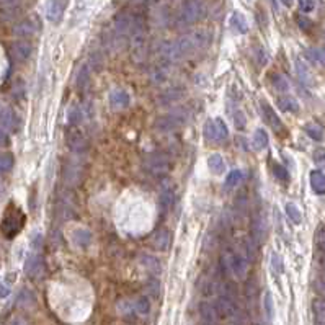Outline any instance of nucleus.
Returning a JSON list of instances; mask_svg holds the SVG:
<instances>
[{
	"mask_svg": "<svg viewBox=\"0 0 325 325\" xmlns=\"http://www.w3.org/2000/svg\"><path fill=\"white\" fill-rule=\"evenodd\" d=\"M261 110H263V115H265V119L268 121L271 129L276 131V133H279L281 129H283V123H281L279 116L275 113V110L271 108V106L266 103V101H261Z\"/></svg>",
	"mask_w": 325,
	"mask_h": 325,
	"instance_id": "nucleus-18",
	"label": "nucleus"
},
{
	"mask_svg": "<svg viewBox=\"0 0 325 325\" xmlns=\"http://www.w3.org/2000/svg\"><path fill=\"white\" fill-rule=\"evenodd\" d=\"M214 124H216V142H224V140L227 139V136H229V131H227L224 119L216 118Z\"/></svg>",
	"mask_w": 325,
	"mask_h": 325,
	"instance_id": "nucleus-35",
	"label": "nucleus"
},
{
	"mask_svg": "<svg viewBox=\"0 0 325 325\" xmlns=\"http://www.w3.org/2000/svg\"><path fill=\"white\" fill-rule=\"evenodd\" d=\"M312 317L314 325H325V299L312 301Z\"/></svg>",
	"mask_w": 325,
	"mask_h": 325,
	"instance_id": "nucleus-22",
	"label": "nucleus"
},
{
	"mask_svg": "<svg viewBox=\"0 0 325 325\" xmlns=\"http://www.w3.org/2000/svg\"><path fill=\"white\" fill-rule=\"evenodd\" d=\"M8 142V138H7V133L5 131L0 129V145H5Z\"/></svg>",
	"mask_w": 325,
	"mask_h": 325,
	"instance_id": "nucleus-58",
	"label": "nucleus"
},
{
	"mask_svg": "<svg viewBox=\"0 0 325 325\" xmlns=\"http://www.w3.org/2000/svg\"><path fill=\"white\" fill-rule=\"evenodd\" d=\"M278 106L283 111H286V113H298L299 111L298 101H296V98H293V96H281L278 100Z\"/></svg>",
	"mask_w": 325,
	"mask_h": 325,
	"instance_id": "nucleus-27",
	"label": "nucleus"
},
{
	"mask_svg": "<svg viewBox=\"0 0 325 325\" xmlns=\"http://www.w3.org/2000/svg\"><path fill=\"white\" fill-rule=\"evenodd\" d=\"M284 211H286V216L289 217V221L293 222V224L299 226L301 222H302V214H301L299 208L294 205V203H288V205L284 206Z\"/></svg>",
	"mask_w": 325,
	"mask_h": 325,
	"instance_id": "nucleus-30",
	"label": "nucleus"
},
{
	"mask_svg": "<svg viewBox=\"0 0 325 325\" xmlns=\"http://www.w3.org/2000/svg\"><path fill=\"white\" fill-rule=\"evenodd\" d=\"M110 105L116 110L126 108L129 105V93L123 89H116L110 95Z\"/></svg>",
	"mask_w": 325,
	"mask_h": 325,
	"instance_id": "nucleus-20",
	"label": "nucleus"
},
{
	"mask_svg": "<svg viewBox=\"0 0 325 325\" xmlns=\"http://www.w3.org/2000/svg\"><path fill=\"white\" fill-rule=\"evenodd\" d=\"M273 173H275V177L278 178V180H281V182H288L289 180V173H288V170H286L283 165H278V163H275V165H273Z\"/></svg>",
	"mask_w": 325,
	"mask_h": 325,
	"instance_id": "nucleus-47",
	"label": "nucleus"
},
{
	"mask_svg": "<svg viewBox=\"0 0 325 325\" xmlns=\"http://www.w3.org/2000/svg\"><path fill=\"white\" fill-rule=\"evenodd\" d=\"M8 325H30L28 324V320L25 317H22V315H17V317H13L10 320V324Z\"/></svg>",
	"mask_w": 325,
	"mask_h": 325,
	"instance_id": "nucleus-53",
	"label": "nucleus"
},
{
	"mask_svg": "<svg viewBox=\"0 0 325 325\" xmlns=\"http://www.w3.org/2000/svg\"><path fill=\"white\" fill-rule=\"evenodd\" d=\"M242 249H244V255L245 258H247V261L249 263H252V261L255 260V250H256V245L252 242V239L250 240H245V242H242Z\"/></svg>",
	"mask_w": 325,
	"mask_h": 325,
	"instance_id": "nucleus-39",
	"label": "nucleus"
},
{
	"mask_svg": "<svg viewBox=\"0 0 325 325\" xmlns=\"http://www.w3.org/2000/svg\"><path fill=\"white\" fill-rule=\"evenodd\" d=\"M173 201H175V195H173V191L170 190V188H167V190H163L162 193H160L159 203H160V208H162L163 211L170 209Z\"/></svg>",
	"mask_w": 325,
	"mask_h": 325,
	"instance_id": "nucleus-32",
	"label": "nucleus"
},
{
	"mask_svg": "<svg viewBox=\"0 0 325 325\" xmlns=\"http://www.w3.org/2000/svg\"><path fill=\"white\" fill-rule=\"evenodd\" d=\"M142 168L149 175H165L172 168V160L165 152H149L142 159Z\"/></svg>",
	"mask_w": 325,
	"mask_h": 325,
	"instance_id": "nucleus-2",
	"label": "nucleus"
},
{
	"mask_svg": "<svg viewBox=\"0 0 325 325\" xmlns=\"http://www.w3.org/2000/svg\"><path fill=\"white\" fill-rule=\"evenodd\" d=\"M304 131H305V134L314 140H322L324 139V131L320 129L317 124H305Z\"/></svg>",
	"mask_w": 325,
	"mask_h": 325,
	"instance_id": "nucleus-41",
	"label": "nucleus"
},
{
	"mask_svg": "<svg viewBox=\"0 0 325 325\" xmlns=\"http://www.w3.org/2000/svg\"><path fill=\"white\" fill-rule=\"evenodd\" d=\"M315 245L319 254H325V226H319L315 231Z\"/></svg>",
	"mask_w": 325,
	"mask_h": 325,
	"instance_id": "nucleus-40",
	"label": "nucleus"
},
{
	"mask_svg": "<svg viewBox=\"0 0 325 325\" xmlns=\"http://www.w3.org/2000/svg\"><path fill=\"white\" fill-rule=\"evenodd\" d=\"M314 160L317 163H325V150H317L314 154Z\"/></svg>",
	"mask_w": 325,
	"mask_h": 325,
	"instance_id": "nucleus-55",
	"label": "nucleus"
},
{
	"mask_svg": "<svg viewBox=\"0 0 325 325\" xmlns=\"http://www.w3.org/2000/svg\"><path fill=\"white\" fill-rule=\"evenodd\" d=\"M298 23H299V26L302 28V30H305V31H307L309 28H310V23H309V20H305L304 17H299V18H298Z\"/></svg>",
	"mask_w": 325,
	"mask_h": 325,
	"instance_id": "nucleus-57",
	"label": "nucleus"
},
{
	"mask_svg": "<svg viewBox=\"0 0 325 325\" xmlns=\"http://www.w3.org/2000/svg\"><path fill=\"white\" fill-rule=\"evenodd\" d=\"M203 134H205V139L209 140V142H216V124L214 119H208L205 123V128H203Z\"/></svg>",
	"mask_w": 325,
	"mask_h": 325,
	"instance_id": "nucleus-38",
	"label": "nucleus"
},
{
	"mask_svg": "<svg viewBox=\"0 0 325 325\" xmlns=\"http://www.w3.org/2000/svg\"><path fill=\"white\" fill-rule=\"evenodd\" d=\"M149 312H150V301L145 296H140V298L134 301V314L145 317Z\"/></svg>",
	"mask_w": 325,
	"mask_h": 325,
	"instance_id": "nucleus-31",
	"label": "nucleus"
},
{
	"mask_svg": "<svg viewBox=\"0 0 325 325\" xmlns=\"http://www.w3.org/2000/svg\"><path fill=\"white\" fill-rule=\"evenodd\" d=\"M271 84L278 92H288L289 90V82L286 77H283L281 74H275L271 77Z\"/></svg>",
	"mask_w": 325,
	"mask_h": 325,
	"instance_id": "nucleus-36",
	"label": "nucleus"
},
{
	"mask_svg": "<svg viewBox=\"0 0 325 325\" xmlns=\"http://www.w3.org/2000/svg\"><path fill=\"white\" fill-rule=\"evenodd\" d=\"M66 7H67V0H47L45 7L46 18L51 23H59L66 12Z\"/></svg>",
	"mask_w": 325,
	"mask_h": 325,
	"instance_id": "nucleus-10",
	"label": "nucleus"
},
{
	"mask_svg": "<svg viewBox=\"0 0 325 325\" xmlns=\"http://www.w3.org/2000/svg\"><path fill=\"white\" fill-rule=\"evenodd\" d=\"M82 118V111L79 106H74V108H70L69 111V123L70 124H77Z\"/></svg>",
	"mask_w": 325,
	"mask_h": 325,
	"instance_id": "nucleus-52",
	"label": "nucleus"
},
{
	"mask_svg": "<svg viewBox=\"0 0 325 325\" xmlns=\"http://www.w3.org/2000/svg\"><path fill=\"white\" fill-rule=\"evenodd\" d=\"M268 234V221L263 212H255L250 221V239L255 245H261Z\"/></svg>",
	"mask_w": 325,
	"mask_h": 325,
	"instance_id": "nucleus-7",
	"label": "nucleus"
},
{
	"mask_svg": "<svg viewBox=\"0 0 325 325\" xmlns=\"http://www.w3.org/2000/svg\"><path fill=\"white\" fill-rule=\"evenodd\" d=\"M8 294H10V288L5 283H0V299L7 298Z\"/></svg>",
	"mask_w": 325,
	"mask_h": 325,
	"instance_id": "nucleus-56",
	"label": "nucleus"
},
{
	"mask_svg": "<svg viewBox=\"0 0 325 325\" xmlns=\"http://www.w3.org/2000/svg\"><path fill=\"white\" fill-rule=\"evenodd\" d=\"M271 268H273L276 273H283L284 265H283V260H281V256L278 254L271 255Z\"/></svg>",
	"mask_w": 325,
	"mask_h": 325,
	"instance_id": "nucleus-50",
	"label": "nucleus"
},
{
	"mask_svg": "<svg viewBox=\"0 0 325 325\" xmlns=\"http://www.w3.org/2000/svg\"><path fill=\"white\" fill-rule=\"evenodd\" d=\"M23 224H25V214L15 206L8 208L5 216H3V221H2L3 234H5L8 239H12V237H15L18 232H20Z\"/></svg>",
	"mask_w": 325,
	"mask_h": 325,
	"instance_id": "nucleus-6",
	"label": "nucleus"
},
{
	"mask_svg": "<svg viewBox=\"0 0 325 325\" xmlns=\"http://www.w3.org/2000/svg\"><path fill=\"white\" fill-rule=\"evenodd\" d=\"M263 307H265L266 319L271 320L275 315V307H273V298H271L270 293H265V296H263Z\"/></svg>",
	"mask_w": 325,
	"mask_h": 325,
	"instance_id": "nucleus-43",
	"label": "nucleus"
},
{
	"mask_svg": "<svg viewBox=\"0 0 325 325\" xmlns=\"http://www.w3.org/2000/svg\"><path fill=\"white\" fill-rule=\"evenodd\" d=\"M17 126V116L12 108H0V129L13 131Z\"/></svg>",
	"mask_w": 325,
	"mask_h": 325,
	"instance_id": "nucleus-19",
	"label": "nucleus"
},
{
	"mask_svg": "<svg viewBox=\"0 0 325 325\" xmlns=\"http://www.w3.org/2000/svg\"><path fill=\"white\" fill-rule=\"evenodd\" d=\"M298 5L302 13H310L315 8V0H298Z\"/></svg>",
	"mask_w": 325,
	"mask_h": 325,
	"instance_id": "nucleus-49",
	"label": "nucleus"
},
{
	"mask_svg": "<svg viewBox=\"0 0 325 325\" xmlns=\"http://www.w3.org/2000/svg\"><path fill=\"white\" fill-rule=\"evenodd\" d=\"M31 52H33V46H31V43L26 40H20V41L13 43L10 47L12 57L18 62H25L28 57L31 56Z\"/></svg>",
	"mask_w": 325,
	"mask_h": 325,
	"instance_id": "nucleus-15",
	"label": "nucleus"
},
{
	"mask_svg": "<svg viewBox=\"0 0 325 325\" xmlns=\"http://www.w3.org/2000/svg\"><path fill=\"white\" fill-rule=\"evenodd\" d=\"M147 289H149V293H152V296H157L159 294V283L157 281H150V283L147 284Z\"/></svg>",
	"mask_w": 325,
	"mask_h": 325,
	"instance_id": "nucleus-54",
	"label": "nucleus"
},
{
	"mask_svg": "<svg viewBox=\"0 0 325 325\" xmlns=\"http://www.w3.org/2000/svg\"><path fill=\"white\" fill-rule=\"evenodd\" d=\"M134 22H136V17L131 12H126V10L119 12L113 20V33L119 38L129 36V33L134 26Z\"/></svg>",
	"mask_w": 325,
	"mask_h": 325,
	"instance_id": "nucleus-8",
	"label": "nucleus"
},
{
	"mask_svg": "<svg viewBox=\"0 0 325 325\" xmlns=\"http://www.w3.org/2000/svg\"><path fill=\"white\" fill-rule=\"evenodd\" d=\"M315 289H317V293L325 299V271L324 270H320V275L317 276V279H315Z\"/></svg>",
	"mask_w": 325,
	"mask_h": 325,
	"instance_id": "nucleus-48",
	"label": "nucleus"
},
{
	"mask_svg": "<svg viewBox=\"0 0 325 325\" xmlns=\"http://www.w3.org/2000/svg\"><path fill=\"white\" fill-rule=\"evenodd\" d=\"M255 59H256V62H258V66H266L268 64V61H270V54H268V51L265 49L263 46H258L255 49Z\"/></svg>",
	"mask_w": 325,
	"mask_h": 325,
	"instance_id": "nucleus-45",
	"label": "nucleus"
},
{
	"mask_svg": "<svg viewBox=\"0 0 325 325\" xmlns=\"http://www.w3.org/2000/svg\"><path fill=\"white\" fill-rule=\"evenodd\" d=\"M310 186L317 195H325V173L320 170L310 172Z\"/></svg>",
	"mask_w": 325,
	"mask_h": 325,
	"instance_id": "nucleus-23",
	"label": "nucleus"
},
{
	"mask_svg": "<svg viewBox=\"0 0 325 325\" xmlns=\"http://www.w3.org/2000/svg\"><path fill=\"white\" fill-rule=\"evenodd\" d=\"M72 242L80 247V249H87V247H90L92 244V232L89 229H77L72 232Z\"/></svg>",
	"mask_w": 325,
	"mask_h": 325,
	"instance_id": "nucleus-21",
	"label": "nucleus"
},
{
	"mask_svg": "<svg viewBox=\"0 0 325 325\" xmlns=\"http://www.w3.org/2000/svg\"><path fill=\"white\" fill-rule=\"evenodd\" d=\"M13 167V155L12 154H0V175L10 172Z\"/></svg>",
	"mask_w": 325,
	"mask_h": 325,
	"instance_id": "nucleus-37",
	"label": "nucleus"
},
{
	"mask_svg": "<svg viewBox=\"0 0 325 325\" xmlns=\"http://www.w3.org/2000/svg\"><path fill=\"white\" fill-rule=\"evenodd\" d=\"M242 180H244V173H242L240 170H232L229 175L226 177V182H224V186L227 188V190H232V188H235L237 185H240Z\"/></svg>",
	"mask_w": 325,
	"mask_h": 325,
	"instance_id": "nucleus-34",
	"label": "nucleus"
},
{
	"mask_svg": "<svg viewBox=\"0 0 325 325\" xmlns=\"http://www.w3.org/2000/svg\"><path fill=\"white\" fill-rule=\"evenodd\" d=\"M281 3L286 5V7H291V5H293V0H281Z\"/></svg>",
	"mask_w": 325,
	"mask_h": 325,
	"instance_id": "nucleus-59",
	"label": "nucleus"
},
{
	"mask_svg": "<svg viewBox=\"0 0 325 325\" xmlns=\"http://www.w3.org/2000/svg\"><path fill=\"white\" fill-rule=\"evenodd\" d=\"M234 124H235V128H237V129H244V128H245L247 119H245L244 111L237 110L235 113H234Z\"/></svg>",
	"mask_w": 325,
	"mask_h": 325,
	"instance_id": "nucleus-51",
	"label": "nucleus"
},
{
	"mask_svg": "<svg viewBox=\"0 0 325 325\" xmlns=\"http://www.w3.org/2000/svg\"><path fill=\"white\" fill-rule=\"evenodd\" d=\"M200 320L201 325H219V312L216 305L211 302H201L200 305Z\"/></svg>",
	"mask_w": 325,
	"mask_h": 325,
	"instance_id": "nucleus-14",
	"label": "nucleus"
},
{
	"mask_svg": "<svg viewBox=\"0 0 325 325\" xmlns=\"http://www.w3.org/2000/svg\"><path fill=\"white\" fill-rule=\"evenodd\" d=\"M43 271H45V263H43V258L40 254H31L28 256L26 263H25V273L28 278L31 279H36L40 278L43 275Z\"/></svg>",
	"mask_w": 325,
	"mask_h": 325,
	"instance_id": "nucleus-13",
	"label": "nucleus"
},
{
	"mask_svg": "<svg viewBox=\"0 0 325 325\" xmlns=\"http://www.w3.org/2000/svg\"><path fill=\"white\" fill-rule=\"evenodd\" d=\"M116 309H118V312L121 315H131L134 312V302L133 301H129V299H123V301H119L118 302Z\"/></svg>",
	"mask_w": 325,
	"mask_h": 325,
	"instance_id": "nucleus-42",
	"label": "nucleus"
},
{
	"mask_svg": "<svg viewBox=\"0 0 325 325\" xmlns=\"http://www.w3.org/2000/svg\"><path fill=\"white\" fill-rule=\"evenodd\" d=\"M82 178H84V162L79 159V155L74 154L66 162L64 170H62V180L69 188H75L80 185Z\"/></svg>",
	"mask_w": 325,
	"mask_h": 325,
	"instance_id": "nucleus-5",
	"label": "nucleus"
},
{
	"mask_svg": "<svg viewBox=\"0 0 325 325\" xmlns=\"http://www.w3.org/2000/svg\"><path fill=\"white\" fill-rule=\"evenodd\" d=\"M247 268H249V261L242 254L232 252V261H231V273L235 278H244L247 275Z\"/></svg>",
	"mask_w": 325,
	"mask_h": 325,
	"instance_id": "nucleus-16",
	"label": "nucleus"
},
{
	"mask_svg": "<svg viewBox=\"0 0 325 325\" xmlns=\"http://www.w3.org/2000/svg\"><path fill=\"white\" fill-rule=\"evenodd\" d=\"M211 35L205 30H198L188 35H183L177 40L162 43L159 47V56L163 62H178L186 56L195 54L209 45Z\"/></svg>",
	"mask_w": 325,
	"mask_h": 325,
	"instance_id": "nucleus-1",
	"label": "nucleus"
},
{
	"mask_svg": "<svg viewBox=\"0 0 325 325\" xmlns=\"http://www.w3.org/2000/svg\"><path fill=\"white\" fill-rule=\"evenodd\" d=\"M89 72H90L89 64H84L80 67L79 74H77V77H75V84H77V89L79 90H84L87 84H89Z\"/></svg>",
	"mask_w": 325,
	"mask_h": 325,
	"instance_id": "nucleus-33",
	"label": "nucleus"
},
{
	"mask_svg": "<svg viewBox=\"0 0 325 325\" xmlns=\"http://www.w3.org/2000/svg\"><path fill=\"white\" fill-rule=\"evenodd\" d=\"M203 13H205V3H203V0H188L177 15V26L180 28L191 26L193 23H196L203 17Z\"/></svg>",
	"mask_w": 325,
	"mask_h": 325,
	"instance_id": "nucleus-3",
	"label": "nucleus"
},
{
	"mask_svg": "<svg viewBox=\"0 0 325 325\" xmlns=\"http://www.w3.org/2000/svg\"><path fill=\"white\" fill-rule=\"evenodd\" d=\"M188 119V113L185 108H178L173 110L170 113H165L162 116H159L154 123V128L157 131H162V133H168V131L178 129L180 126H183Z\"/></svg>",
	"mask_w": 325,
	"mask_h": 325,
	"instance_id": "nucleus-4",
	"label": "nucleus"
},
{
	"mask_svg": "<svg viewBox=\"0 0 325 325\" xmlns=\"http://www.w3.org/2000/svg\"><path fill=\"white\" fill-rule=\"evenodd\" d=\"M40 20H38L36 17H30V18H25V20H20L17 23L15 26H13L12 33L18 38H30L33 35H36L38 31H40Z\"/></svg>",
	"mask_w": 325,
	"mask_h": 325,
	"instance_id": "nucleus-9",
	"label": "nucleus"
},
{
	"mask_svg": "<svg viewBox=\"0 0 325 325\" xmlns=\"http://www.w3.org/2000/svg\"><path fill=\"white\" fill-rule=\"evenodd\" d=\"M252 145H254L255 150H263L266 145H268V134H266L265 129L255 131L254 139H252Z\"/></svg>",
	"mask_w": 325,
	"mask_h": 325,
	"instance_id": "nucleus-28",
	"label": "nucleus"
},
{
	"mask_svg": "<svg viewBox=\"0 0 325 325\" xmlns=\"http://www.w3.org/2000/svg\"><path fill=\"white\" fill-rule=\"evenodd\" d=\"M150 244L155 250L159 252H167L170 249V244H172V235H170V231L167 229V227H162V229H157L150 237Z\"/></svg>",
	"mask_w": 325,
	"mask_h": 325,
	"instance_id": "nucleus-11",
	"label": "nucleus"
},
{
	"mask_svg": "<svg viewBox=\"0 0 325 325\" xmlns=\"http://www.w3.org/2000/svg\"><path fill=\"white\" fill-rule=\"evenodd\" d=\"M168 77V70L167 67H157V69L152 70V75H150V79H152L155 84H162V82H165Z\"/></svg>",
	"mask_w": 325,
	"mask_h": 325,
	"instance_id": "nucleus-44",
	"label": "nucleus"
},
{
	"mask_svg": "<svg viewBox=\"0 0 325 325\" xmlns=\"http://www.w3.org/2000/svg\"><path fill=\"white\" fill-rule=\"evenodd\" d=\"M185 92L180 90V89H168L163 92L162 95L159 96V105H170V103H175L183 96Z\"/></svg>",
	"mask_w": 325,
	"mask_h": 325,
	"instance_id": "nucleus-26",
	"label": "nucleus"
},
{
	"mask_svg": "<svg viewBox=\"0 0 325 325\" xmlns=\"http://www.w3.org/2000/svg\"><path fill=\"white\" fill-rule=\"evenodd\" d=\"M208 168H209V172L214 173V175H221L226 168V162H224V159H222V155L221 154L209 155V159H208Z\"/></svg>",
	"mask_w": 325,
	"mask_h": 325,
	"instance_id": "nucleus-25",
	"label": "nucleus"
},
{
	"mask_svg": "<svg viewBox=\"0 0 325 325\" xmlns=\"http://www.w3.org/2000/svg\"><path fill=\"white\" fill-rule=\"evenodd\" d=\"M22 5V0H0V10H17Z\"/></svg>",
	"mask_w": 325,
	"mask_h": 325,
	"instance_id": "nucleus-46",
	"label": "nucleus"
},
{
	"mask_svg": "<svg viewBox=\"0 0 325 325\" xmlns=\"http://www.w3.org/2000/svg\"><path fill=\"white\" fill-rule=\"evenodd\" d=\"M229 25H231L232 30H235L237 33H240V35H244V33L249 31V23H247L245 17L242 15V13H239V12L232 13Z\"/></svg>",
	"mask_w": 325,
	"mask_h": 325,
	"instance_id": "nucleus-24",
	"label": "nucleus"
},
{
	"mask_svg": "<svg viewBox=\"0 0 325 325\" xmlns=\"http://www.w3.org/2000/svg\"><path fill=\"white\" fill-rule=\"evenodd\" d=\"M67 145L70 147L72 154L82 155L87 150V139L79 129H70V133L67 134Z\"/></svg>",
	"mask_w": 325,
	"mask_h": 325,
	"instance_id": "nucleus-12",
	"label": "nucleus"
},
{
	"mask_svg": "<svg viewBox=\"0 0 325 325\" xmlns=\"http://www.w3.org/2000/svg\"><path fill=\"white\" fill-rule=\"evenodd\" d=\"M139 263L150 275H160L162 273V263H160V260L154 255L142 254L139 256Z\"/></svg>",
	"mask_w": 325,
	"mask_h": 325,
	"instance_id": "nucleus-17",
	"label": "nucleus"
},
{
	"mask_svg": "<svg viewBox=\"0 0 325 325\" xmlns=\"http://www.w3.org/2000/svg\"><path fill=\"white\" fill-rule=\"evenodd\" d=\"M296 72H298V77H299V80L302 82V84H305V85H309L310 84V72H309V67H307V64L301 59V57H298L296 59Z\"/></svg>",
	"mask_w": 325,
	"mask_h": 325,
	"instance_id": "nucleus-29",
	"label": "nucleus"
}]
</instances>
